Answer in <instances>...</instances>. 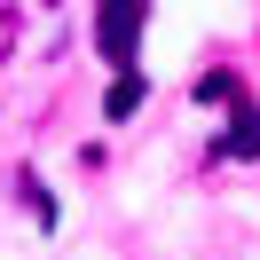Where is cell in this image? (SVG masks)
<instances>
[{"label": "cell", "instance_id": "obj_1", "mask_svg": "<svg viewBox=\"0 0 260 260\" xmlns=\"http://www.w3.org/2000/svg\"><path fill=\"white\" fill-rule=\"evenodd\" d=\"M142 24H150V0H103V16H95V48L126 71V63H134V40H142Z\"/></svg>", "mask_w": 260, "mask_h": 260}, {"label": "cell", "instance_id": "obj_2", "mask_svg": "<svg viewBox=\"0 0 260 260\" xmlns=\"http://www.w3.org/2000/svg\"><path fill=\"white\" fill-rule=\"evenodd\" d=\"M142 95H150V79H142V71H118V79H111V95H103V118H134V111H142Z\"/></svg>", "mask_w": 260, "mask_h": 260}, {"label": "cell", "instance_id": "obj_3", "mask_svg": "<svg viewBox=\"0 0 260 260\" xmlns=\"http://www.w3.org/2000/svg\"><path fill=\"white\" fill-rule=\"evenodd\" d=\"M229 158H260V111H252V103H237V118H229Z\"/></svg>", "mask_w": 260, "mask_h": 260}, {"label": "cell", "instance_id": "obj_4", "mask_svg": "<svg viewBox=\"0 0 260 260\" xmlns=\"http://www.w3.org/2000/svg\"><path fill=\"white\" fill-rule=\"evenodd\" d=\"M197 103H237V79H229V71H205V79H197Z\"/></svg>", "mask_w": 260, "mask_h": 260}]
</instances>
